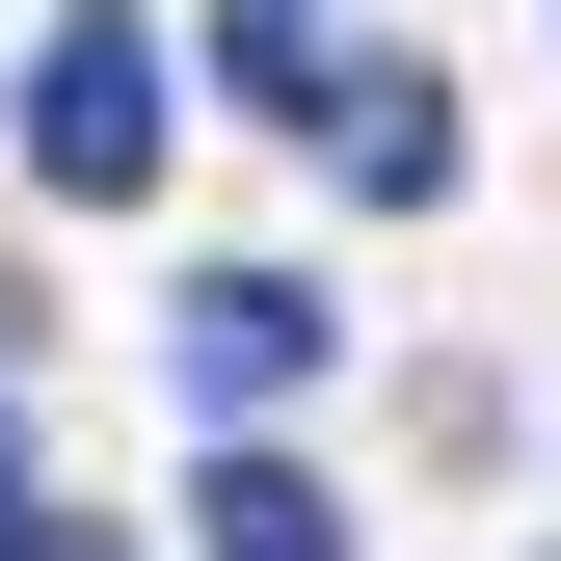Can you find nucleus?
Returning <instances> with one entry per match:
<instances>
[{
  "label": "nucleus",
  "mask_w": 561,
  "mask_h": 561,
  "mask_svg": "<svg viewBox=\"0 0 561 561\" xmlns=\"http://www.w3.org/2000/svg\"><path fill=\"white\" fill-rule=\"evenodd\" d=\"M161 134H187V54H161V27H54V54H27V187L134 215V187H161Z\"/></svg>",
  "instance_id": "nucleus-1"
},
{
  "label": "nucleus",
  "mask_w": 561,
  "mask_h": 561,
  "mask_svg": "<svg viewBox=\"0 0 561 561\" xmlns=\"http://www.w3.org/2000/svg\"><path fill=\"white\" fill-rule=\"evenodd\" d=\"M321 375V267H215L187 295V401H295Z\"/></svg>",
  "instance_id": "nucleus-2"
},
{
  "label": "nucleus",
  "mask_w": 561,
  "mask_h": 561,
  "mask_svg": "<svg viewBox=\"0 0 561 561\" xmlns=\"http://www.w3.org/2000/svg\"><path fill=\"white\" fill-rule=\"evenodd\" d=\"M321 161L375 187V215H428V187H455V107L401 81V54H347V107H321Z\"/></svg>",
  "instance_id": "nucleus-3"
},
{
  "label": "nucleus",
  "mask_w": 561,
  "mask_h": 561,
  "mask_svg": "<svg viewBox=\"0 0 561 561\" xmlns=\"http://www.w3.org/2000/svg\"><path fill=\"white\" fill-rule=\"evenodd\" d=\"M187 508H215L187 561H347V481H295V455H215Z\"/></svg>",
  "instance_id": "nucleus-4"
},
{
  "label": "nucleus",
  "mask_w": 561,
  "mask_h": 561,
  "mask_svg": "<svg viewBox=\"0 0 561 561\" xmlns=\"http://www.w3.org/2000/svg\"><path fill=\"white\" fill-rule=\"evenodd\" d=\"M0 561H134V535H107V508H27V535H0Z\"/></svg>",
  "instance_id": "nucleus-5"
},
{
  "label": "nucleus",
  "mask_w": 561,
  "mask_h": 561,
  "mask_svg": "<svg viewBox=\"0 0 561 561\" xmlns=\"http://www.w3.org/2000/svg\"><path fill=\"white\" fill-rule=\"evenodd\" d=\"M0 535H27V428H0Z\"/></svg>",
  "instance_id": "nucleus-6"
}]
</instances>
